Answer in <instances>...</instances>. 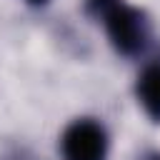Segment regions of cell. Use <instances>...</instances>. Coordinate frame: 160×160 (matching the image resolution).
<instances>
[{
    "label": "cell",
    "instance_id": "cell-1",
    "mask_svg": "<svg viewBox=\"0 0 160 160\" xmlns=\"http://www.w3.org/2000/svg\"><path fill=\"white\" fill-rule=\"evenodd\" d=\"M105 32L112 42V48L122 55H138L148 42V22L142 12L122 0H118L112 8L102 12Z\"/></svg>",
    "mask_w": 160,
    "mask_h": 160
},
{
    "label": "cell",
    "instance_id": "cell-2",
    "mask_svg": "<svg viewBox=\"0 0 160 160\" xmlns=\"http://www.w3.org/2000/svg\"><path fill=\"white\" fill-rule=\"evenodd\" d=\"M62 160H105L108 158V132L92 118H80L70 122L60 138Z\"/></svg>",
    "mask_w": 160,
    "mask_h": 160
},
{
    "label": "cell",
    "instance_id": "cell-3",
    "mask_svg": "<svg viewBox=\"0 0 160 160\" xmlns=\"http://www.w3.org/2000/svg\"><path fill=\"white\" fill-rule=\"evenodd\" d=\"M135 95L148 118L160 122V62H150L142 68L135 82Z\"/></svg>",
    "mask_w": 160,
    "mask_h": 160
},
{
    "label": "cell",
    "instance_id": "cell-4",
    "mask_svg": "<svg viewBox=\"0 0 160 160\" xmlns=\"http://www.w3.org/2000/svg\"><path fill=\"white\" fill-rule=\"evenodd\" d=\"M85 2H88V10H90V12H95V15L102 18V12H105L108 8H112L118 0H85Z\"/></svg>",
    "mask_w": 160,
    "mask_h": 160
},
{
    "label": "cell",
    "instance_id": "cell-5",
    "mask_svg": "<svg viewBox=\"0 0 160 160\" xmlns=\"http://www.w3.org/2000/svg\"><path fill=\"white\" fill-rule=\"evenodd\" d=\"M25 2H30V5H38V8H40V5H48V0H25Z\"/></svg>",
    "mask_w": 160,
    "mask_h": 160
},
{
    "label": "cell",
    "instance_id": "cell-6",
    "mask_svg": "<svg viewBox=\"0 0 160 160\" xmlns=\"http://www.w3.org/2000/svg\"><path fill=\"white\" fill-rule=\"evenodd\" d=\"M145 160H160V155H158V152H155V155H148V158H145Z\"/></svg>",
    "mask_w": 160,
    "mask_h": 160
}]
</instances>
